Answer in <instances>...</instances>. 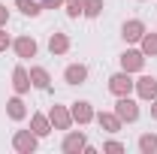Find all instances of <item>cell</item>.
<instances>
[{
  "label": "cell",
  "instance_id": "obj_1",
  "mask_svg": "<svg viewBox=\"0 0 157 154\" xmlns=\"http://www.w3.org/2000/svg\"><path fill=\"white\" fill-rule=\"evenodd\" d=\"M118 115L127 118V121H133V118H136V106H133V103H127V100H121V103H118Z\"/></svg>",
  "mask_w": 157,
  "mask_h": 154
},
{
  "label": "cell",
  "instance_id": "obj_2",
  "mask_svg": "<svg viewBox=\"0 0 157 154\" xmlns=\"http://www.w3.org/2000/svg\"><path fill=\"white\" fill-rule=\"evenodd\" d=\"M112 91H118V94L130 91V79H127V76H115V79H112Z\"/></svg>",
  "mask_w": 157,
  "mask_h": 154
},
{
  "label": "cell",
  "instance_id": "obj_3",
  "mask_svg": "<svg viewBox=\"0 0 157 154\" xmlns=\"http://www.w3.org/2000/svg\"><path fill=\"white\" fill-rule=\"evenodd\" d=\"M139 33H142V24H139V21H130V24H124V37H127V39H136Z\"/></svg>",
  "mask_w": 157,
  "mask_h": 154
},
{
  "label": "cell",
  "instance_id": "obj_4",
  "mask_svg": "<svg viewBox=\"0 0 157 154\" xmlns=\"http://www.w3.org/2000/svg\"><path fill=\"white\" fill-rule=\"evenodd\" d=\"M67 79L76 85V82H82V79H85V70H82V67H70V70H67Z\"/></svg>",
  "mask_w": 157,
  "mask_h": 154
},
{
  "label": "cell",
  "instance_id": "obj_5",
  "mask_svg": "<svg viewBox=\"0 0 157 154\" xmlns=\"http://www.w3.org/2000/svg\"><path fill=\"white\" fill-rule=\"evenodd\" d=\"M18 52L24 55V58H27V55H33V52H36V45H33V39H21V42H18Z\"/></svg>",
  "mask_w": 157,
  "mask_h": 154
},
{
  "label": "cell",
  "instance_id": "obj_6",
  "mask_svg": "<svg viewBox=\"0 0 157 154\" xmlns=\"http://www.w3.org/2000/svg\"><path fill=\"white\" fill-rule=\"evenodd\" d=\"M139 64H142V58H139L136 52H130V55H124V67H130V70H136Z\"/></svg>",
  "mask_w": 157,
  "mask_h": 154
},
{
  "label": "cell",
  "instance_id": "obj_7",
  "mask_svg": "<svg viewBox=\"0 0 157 154\" xmlns=\"http://www.w3.org/2000/svg\"><path fill=\"white\" fill-rule=\"evenodd\" d=\"M18 6L27 12V15H36V12H39V6L33 3V0H18Z\"/></svg>",
  "mask_w": 157,
  "mask_h": 154
},
{
  "label": "cell",
  "instance_id": "obj_8",
  "mask_svg": "<svg viewBox=\"0 0 157 154\" xmlns=\"http://www.w3.org/2000/svg\"><path fill=\"white\" fill-rule=\"evenodd\" d=\"M154 88H157V85H154V79H142V94H145V97H151V94H154Z\"/></svg>",
  "mask_w": 157,
  "mask_h": 154
},
{
  "label": "cell",
  "instance_id": "obj_9",
  "mask_svg": "<svg viewBox=\"0 0 157 154\" xmlns=\"http://www.w3.org/2000/svg\"><path fill=\"white\" fill-rule=\"evenodd\" d=\"M142 148H145V151H157V139L145 136V139H142Z\"/></svg>",
  "mask_w": 157,
  "mask_h": 154
},
{
  "label": "cell",
  "instance_id": "obj_10",
  "mask_svg": "<svg viewBox=\"0 0 157 154\" xmlns=\"http://www.w3.org/2000/svg\"><path fill=\"white\" fill-rule=\"evenodd\" d=\"M33 79H36L39 88H45V85H48V79H45V73H42V70H33Z\"/></svg>",
  "mask_w": 157,
  "mask_h": 154
},
{
  "label": "cell",
  "instance_id": "obj_11",
  "mask_svg": "<svg viewBox=\"0 0 157 154\" xmlns=\"http://www.w3.org/2000/svg\"><path fill=\"white\" fill-rule=\"evenodd\" d=\"M76 118H82V121H85V118H91V112L85 109V103H78V106H76Z\"/></svg>",
  "mask_w": 157,
  "mask_h": 154
},
{
  "label": "cell",
  "instance_id": "obj_12",
  "mask_svg": "<svg viewBox=\"0 0 157 154\" xmlns=\"http://www.w3.org/2000/svg\"><path fill=\"white\" fill-rule=\"evenodd\" d=\"M15 88H18V91H24V88H27V82H24V73H15Z\"/></svg>",
  "mask_w": 157,
  "mask_h": 154
},
{
  "label": "cell",
  "instance_id": "obj_13",
  "mask_svg": "<svg viewBox=\"0 0 157 154\" xmlns=\"http://www.w3.org/2000/svg\"><path fill=\"white\" fill-rule=\"evenodd\" d=\"M18 148H33V139H27V136H18Z\"/></svg>",
  "mask_w": 157,
  "mask_h": 154
},
{
  "label": "cell",
  "instance_id": "obj_14",
  "mask_svg": "<svg viewBox=\"0 0 157 154\" xmlns=\"http://www.w3.org/2000/svg\"><path fill=\"white\" fill-rule=\"evenodd\" d=\"M78 145H82V136H78V139H76V136H73V139L67 142V148H70V151H73V148H78Z\"/></svg>",
  "mask_w": 157,
  "mask_h": 154
},
{
  "label": "cell",
  "instance_id": "obj_15",
  "mask_svg": "<svg viewBox=\"0 0 157 154\" xmlns=\"http://www.w3.org/2000/svg\"><path fill=\"white\" fill-rule=\"evenodd\" d=\"M63 45H67V42H63V39H60V37H58V39H52V52H55V48H58V52H60Z\"/></svg>",
  "mask_w": 157,
  "mask_h": 154
},
{
  "label": "cell",
  "instance_id": "obj_16",
  "mask_svg": "<svg viewBox=\"0 0 157 154\" xmlns=\"http://www.w3.org/2000/svg\"><path fill=\"white\" fill-rule=\"evenodd\" d=\"M145 48L148 52H157V39H145Z\"/></svg>",
  "mask_w": 157,
  "mask_h": 154
},
{
  "label": "cell",
  "instance_id": "obj_17",
  "mask_svg": "<svg viewBox=\"0 0 157 154\" xmlns=\"http://www.w3.org/2000/svg\"><path fill=\"white\" fill-rule=\"evenodd\" d=\"M36 133H48V130H45V121H42V118H36Z\"/></svg>",
  "mask_w": 157,
  "mask_h": 154
},
{
  "label": "cell",
  "instance_id": "obj_18",
  "mask_svg": "<svg viewBox=\"0 0 157 154\" xmlns=\"http://www.w3.org/2000/svg\"><path fill=\"white\" fill-rule=\"evenodd\" d=\"M39 3H45V6H55V3H58V0H39Z\"/></svg>",
  "mask_w": 157,
  "mask_h": 154
},
{
  "label": "cell",
  "instance_id": "obj_19",
  "mask_svg": "<svg viewBox=\"0 0 157 154\" xmlns=\"http://www.w3.org/2000/svg\"><path fill=\"white\" fill-rule=\"evenodd\" d=\"M3 45H6V37H3V33H0V48H3Z\"/></svg>",
  "mask_w": 157,
  "mask_h": 154
},
{
  "label": "cell",
  "instance_id": "obj_20",
  "mask_svg": "<svg viewBox=\"0 0 157 154\" xmlns=\"http://www.w3.org/2000/svg\"><path fill=\"white\" fill-rule=\"evenodd\" d=\"M3 15H6V12H3V9H0V21H3Z\"/></svg>",
  "mask_w": 157,
  "mask_h": 154
},
{
  "label": "cell",
  "instance_id": "obj_21",
  "mask_svg": "<svg viewBox=\"0 0 157 154\" xmlns=\"http://www.w3.org/2000/svg\"><path fill=\"white\" fill-rule=\"evenodd\" d=\"M154 112H157V109H154Z\"/></svg>",
  "mask_w": 157,
  "mask_h": 154
}]
</instances>
